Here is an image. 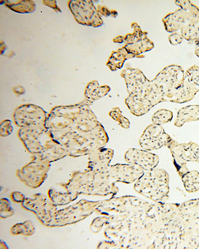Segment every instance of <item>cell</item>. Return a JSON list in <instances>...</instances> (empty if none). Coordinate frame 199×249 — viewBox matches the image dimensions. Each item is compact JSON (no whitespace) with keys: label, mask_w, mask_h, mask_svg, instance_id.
Listing matches in <instances>:
<instances>
[{"label":"cell","mask_w":199,"mask_h":249,"mask_svg":"<svg viewBox=\"0 0 199 249\" xmlns=\"http://www.w3.org/2000/svg\"><path fill=\"white\" fill-rule=\"evenodd\" d=\"M185 76L184 71L179 65H171L165 68L153 80L146 79L141 92L136 97L151 109L163 102L165 98L173 89L179 87Z\"/></svg>","instance_id":"cell-1"},{"label":"cell","mask_w":199,"mask_h":249,"mask_svg":"<svg viewBox=\"0 0 199 249\" xmlns=\"http://www.w3.org/2000/svg\"><path fill=\"white\" fill-rule=\"evenodd\" d=\"M169 178L162 169L147 171L137 181L134 190L139 194L154 202H164L169 198Z\"/></svg>","instance_id":"cell-2"},{"label":"cell","mask_w":199,"mask_h":249,"mask_svg":"<svg viewBox=\"0 0 199 249\" xmlns=\"http://www.w3.org/2000/svg\"><path fill=\"white\" fill-rule=\"evenodd\" d=\"M199 92V66L194 65L186 71L182 84L172 90L163 102L185 103Z\"/></svg>","instance_id":"cell-3"},{"label":"cell","mask_w":199,"mask_h":249,"mask_svg":"<svg viewBox=\"0 0 199 249\" xmlns=\"http://www.w3.org/2000/svg\"><path fill=\"white\" fill-rule=\"evenodd\" d=\"M181 9L164 17L163 22L166 31L173 33L199 18V9L190 1H175Z\"/></svg>","instance_id":"cell-4"},{"label":"cell","mask_w":199,"mask_h":249,"mask_svg":"<svg viewBox=\"0 0 199 249\" xmlns=\"http://www.w3.org/2000/svg\"><path fill=\"white\" fill-rule=\"evenodd\" d=\"M173 158L174 165L181 177L189 171L187 162L199 163V146L192 142L188 143H179L171 141L166 146Z\"/></svg>","instance_id":"cell-5"},{"label":"cell","mask_w":199,"mask_h":249,"mask_svg":"<svg viewBox=\"0 0 199 249\" xmlns=\"http://www.w3.org/2000/svg\"><path fill=\"white\" fill-rule=\"evenodd\" d=\"M172 140L163 126L152 124L144 130L139 143L143 149L150 151L166 146Z\"/></svg>","instance_id":"cell-6"},{"label":"cell","mask_w":199,"mask_h":249,"mask_svg":"<svg viewBox=\"0 0 199 249\" xmlns=\"http://www.w3.org/2000/svg\"><path fill=\"white\" fill-rule=\"evenodd\" d=\"M131 28L134 29V32L125 37L126 45L124 47L129 53L144 57L145 56L141 54L152 50L154 45L147 38V33L143 32L136 22L132 24Z\"/></svg>","instance_id":"cell-7"},{"label":"cell","mask_w":199,"mask_h":249,"mask_svg":"<svg viewBox=\"0 0 199 249\" xmlns=\"http://www.w3.org/2000/svg\"><path fill=\"white\" fill-rule=\"evenodd\" d=\"M107 172L110 179L127 184L137 181L145 173L140 167L130 164L110 166L107 168Z\"/></svg>","instance_id":"cell-8"},{"label":"cell","mask_w":199,"mask_h":249,"mask_svg":"<svg viewBox=\"0 0 199 249\" xmlns=\"http://www.w3.org/2000/svg\"><path fill=\"white\" fill-rule=\"evenodd\" d=\"M84 1V5L81 1H71L70 7L72 12L84 13V14L75 17L79 23L89 26L99 27L103 24V20L98 13L96 8L91 1Z\"/></svg>","instance_id":"cell-9"},{"label":"cell","mask_w":199,"mask_h":249,"mask_svg":"<svg viewBox=\"0 0 199 249\" xmlns=\"http://www.w3.org/2000/svg\"><path fill=\"white\" fill-rule=\"evenodd\" d=\"M125 159L128 164L137 165L146 172L156 168L160 162L157 155L136 148L128 149L125 154Z\"/></svg>","instance_id":"cell-10"},{"label":"cell","mask_w":199,"mask_h":249,"mask_svg":"<svg viewBox=\"0 0 199 249\" xmlns=\"http://www.w3.org/2000/svg\"><path fill=\"white\" fill-rule=\"evenodd\" d=\"M195 121H199V105H191L179 110L174 125L181 127L186 123Z\"/></svg>","instance_id":"cell-11"},{"label":"cell","mask_w":199,"mask_h":249,"mask_svg":"<svg viewBox=\"0 0 199 249\" xmlns=\"http://www.w3.org/2000/svg\"><path fill=\"white\" fill-rule=\"evenodd\" d=\"M143 58L129 53L124 47L120 49L117 52H114L110 56L107 64L109 69L113 71H117L122 69L125 61L132 58Z\"/></svg>","instance_id":"cell-12"},{"label":"cell","mask_w":199,"mask_h":249,"mask_svg":"<svg viewBox=\"0 0 199 249\" xmlns=\"http://www.w3.org/2000/svg\"><path fill=\"white\" fill-rule=\"evenodd\" d=\"M186 191L189 193L199 191V173L196 170L188 171L181 177Z\"/></svg>","instance_id":"cell-13"},{"label":"cell","mask_w":199,"mask_h":249,"mask_svg":"<svg viewBox=\"0 0 199 249\" xmlns=\"http://www.w3.org/2000/svg\"><path fill=\"white\" fill-rule=\"evenodd\" d=\"M173 118V112L171 110L162 109L154 113L152 117V122L153 124L162 126L171 122Z\"/></svg>","instance_id":"cell-14"},{"label":"cell","mask_w":199,"mask_h":249,"mask_svg":"<svg viewBox=\"0 0 199 249\" xmlns=\"http://www.w3.org/2000/svg\"><path fill=\"white\" fill-rule=\"evenodd\" d=\"M109 115L116 122L119 123V125L124 129H129L130 123L128 119L122 115V112L120 108L117 107L110 111Z\"/></svg>","instance_id":"cell-15"},{"label":"cell","mask_w":199,"mask_h":249,"mask_svg":"<svg viewBox=\"0 0 199 249\" xmlns=\"http://www.w3.org/2000/svg\"><path fill=\"white\" fill-rule=\"evenodd\" d=\"M193 206V213L194 220L196 221L195 226H196V240L197 243L199 242V199L193 201L192 203Z\"/></svg>","instance_id":"cell-16"},{"label":"cell","mask_w":199,"mask_h":249,"mask_svg":"<svg viewBox=\"0 0 199 249\" xmlns=\"http://www.w3.org/2000/svg\"><path fill=\"white\" fill-rule=\"evenodd\" d=\"M168 39L170 43L175 46V45L181 44L183 41V38L181 34L174 33L169 36Z\"/></svg>","instance_id":"cell-17"},{"label":"cell","mask_w":199,"mask_h":249,"mask_svg":"<svg viewBox=\"0 0 199 249\" xmlns=\"http://www.w3.org/2000/svg\"><path fill=\"white\" fill-rule=\"evenodd\" d=\"M98 11H99L100 13H102V14H103L104 16H105L106 17H107L106 15H107V17L111 16L112 17H115V16H114V14H113L111 13H110V12H111V11H109L108 9H106L105 7H104L103 6L101 7L100 9H98ZM115 16H116V15H115ZM116 16L117 17V16Z\"/></svg>","instance_id":"cell-18"},{"label":"cell","mask_w":199,"mask_h":249,"mask_svg":"<svg viewBox=\"0 0 199 249\" xmlns=\"http://www.w3.org/2000/svg\"><path fill=\"white\" fill-rule=\"evenodd\" d=\"M196 44L195 54L199 58V36L195 41Z\"/></svg>","instance_id":"cell-19"},{"label":"cell","mask_w":199,"mask_h":249,"mask_svg":"<svg viewBox=\"0 0 199 249\" xmlns=\"http://www.w3.org/2000/svg\"><path fill=\"white\" fill-rule=\"evenodd\" d=\"M114 42L116 43H122L125 42V37L119 36L114 39Z\"/></svg>","instance_id":"cell-20"}]
</instances>
